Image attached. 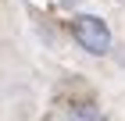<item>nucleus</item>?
Wrapping results in <instances>:
<instances>
[{"instance_id": "nucleus-1", "label": "nucleus", "mask_w": 125, "mask_h": 121, "mask_svg": "<svg viewBox=\"0 0 125 121\" xmlns=\"http://www.w3.org/2000/svg\"><path fill=\"white\" fill-rule=\"evenodd\" d=\"M72 36H75V43L86 54H107L111 50V28H107V21H100L96 14H79L75 21H72Z\"/></svg>"}]
</instances>
